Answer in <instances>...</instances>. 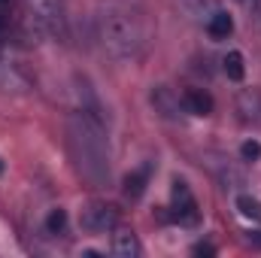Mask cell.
<instances>
[{"label":"cell","mask_w":261,"mask_h":258,"mask_svg":"<svg viewBox=\"0 0 261 258\" xmlns=\"http://www.w3.org/2000/svg\"><path fill=\"white\" fill-rule=\"evenodd\" d=\"M67 146L79 176L91 186L110 183V140H107V119L76 110L67 122Z\"/></svg>","instance_id":"cell-1"},{"label":"cell","mask_w":261,"mask_h":258,"mask_svg":"<svg viewBox=\"0 0 261 258\" xmlns=\"http://www.w3.org/2000/svg\"><path fill=\"white\" fill-rule=\"evenodd\" d=\"M149 37L152 34H149L146 15L130 3L113 0L97 12V40L119 61L143 58L149 49Z\"/></svg>","instance_id":"cell-2"},{"label":"cell","mask_w":261,"mask_h":258,"mask_svg":"<svg viewBox=\"0 0 261 258\" xmlns=\"http://www.w3.org/2000/svg\"><path fill=\"white\" fill-rule=\"evenodd\" d=\"M24 6L37 15V21L43 24V31L49 37H58V40H67L70 28H67V9L64 0H24Z\"/></svg>","instance_id":"cell-3"},{"label":"cell","mask_w":261,"mask_h":258,"mask_svg":"<svg viewBox=\"0 0 261 258\" xmlns=\"http://www.w3.org/2000/svg\"><path fill=\"white\" fill-rule=\"evenodd\" d=\"M82 228L85 231H94V234H103V231H116L119 222H122V213L116 203H107V200H91L82 207V216H79Z\"/></svg>","instance_id":"cell-4"},{"label":"cell","mask_w":261,"mask_h":258,"mask_svg":"<svg viewBox=\"0 0 261 258\" xmlns=\"http://www.w3.org/2000/svg\"><path fill=\"white\" fill-rule=\"evenodd\" d=\"M170 216H173V222H179V225H197V200H195V194H192V189H189L182 179L173 183Z\"/></svg>","instance_id":"cell-5"},{"label":"cell","mask_w":261,"mask_h":258,"mask_svg":"<svg viewBox=\"0 0 261 258\" xmlns=\"http://www.w3.org/2000/svg\"><path fill=\"white\" fill-rule=\"evenodd\" d=\"M182 113H189V116H210L213 113V94L210 91H203V88H189V91H182Z\"/></svg>","instance_id":"cell-6"},{"label":"cell","mask_w":261,"mask_h":258,"mask_svg":"<svg viewBox=\"0 0 261 258\" xmlns=\"http://www.w3.org/2000/svg\"><path fill=\"white\" fill-rule=\"evenodd\" d=\"M113 255H122V258H140L143 255V243L137 240V234L128 231V228H119L113 234Z\"/></svg>","instance_id":"cell-7"},{"label":"cell","mask_w":261,"mask_h":258,"mask_svg":"<svg viewBox=\"0 0 261 258\" xmlns=\"http://www.w3.org/2000/svg\"><path fill=\"white\" fill-rule=\"evenodd\" d=\"M28 88V79L18 73V67L6 58H0V91H24Z\"/></svg>","instance_id":"cell-8"},{"label":"cell","mask_w":261,"mask_h":258,"mask_svg":"<svg viewBox=\"0 0 261 258\" xmlns=\"http://www.w3.org/2000/svg\"><path fill=\"white\" fill-rule=\"evenodd\" d=\"M149 176H152V164H143V167L130 170L128 176H125V194H128L130 200H140L143 197L146 186H149Z\"/></svg>","instance_id":"cell-9"},{"label":"cell","mask_w":261,"mask_h":258,"mask_svg":"<svg viewBox=\"0 0 261 258\" xmlns=\"http://www.w3.org/2000/svg\"><path fill=\"white\" fill-rule=\"evenodd\" d=\"M234 31V18L228 12H213L210 21H206V34L213 40H228V34Z\"/></svg>","instance_id":"cell-10"},{"label":"cell","mask_w":261,"mask_h":258,"mask_svg":"<svg viewBox=\"0 0 261 258\" xmlns=\"http://www.w3.org/2000/svg\"><path fill=\"white\" fill-rule=\"evenodd\" d=\"M222 64H225L228 79H234V82H243V76H246V67H243V55H240V52H228Z\"/></svg>","instance_id":"cell-11"},{"label":"cell","mask_w":261,"mask_h":258,"mask_svg":"<svg viewBox=\"0 0 261 258\" xmlns=\"http://www.w3.org/2000/svg\"><path fill=\"white\" fill-rule=\"evenodd\" d=\"M64 228H67V213L58 207V210L49 213V219H46V231H49V234H64Z\"/></svg>","instance_id":"cell-12"},{"label":"cell","mask_w":261,"mask_h":258,"mask_svg":"<svg viewBox=\"0 0 261 258\" xmlns=\"http://www.w3.org/2000/svg\"><path fill=\"white\" fill-rule=\"evenodd\" d=\"M237 207H240L243 216H249V219H261V200H255V197L240 194V197H237Z\"/></svg>","instance_id":"cell-13"},{"label":"cell","mask_w":261,"mask_h":258,"mask_svg":"<svg viewBox=\"0 0 261 258\" xmlns=\"http://www.w3.org/2000/svg\"><path fill=\"white\" fill-rule=\"evenodd\" d=\"M240 155H243V161H258L261 158V143L258 140H246V143L240 146Z\"/></svg>","instance_id":"cell-14"},{"label":"cell","mask_w":261,"mask_h":258,"mask_svg":"<svg viewBox=\"0 0 261 258\" xmlns=\"http://www.w3.org/2000/svg\"><path fill=\"white\" fill-rule=\"evenodd\" d=\"M240 6H246L252 15H261V0H237Z\"/></svg>","instance_id":"cell-15"},{"label":"cell","mask_w":261,"mask_h":258,"mask_svg":"<svg viewBox=\"0 0 261 258\" xmlns=\"http://www.w3.org/2000/svg\"><path fill=\"white\" fill-rule=\"evenodd\" d=\"M213 252H216V249H213V246H206V243H197V246H195V255H213Z\"/></svg>","instance_id":"cell-16"},{"label":"cell","mask_w":261,"mask_h":258,"mask_svg":"<svg viewBox=\"0 0 261 258\" xmlns=\"http://www.w3.org/2000/svg\"><path fill=\"white\" fill-rule=\"evenodd\" d=\"M6 3H9V0H0V6H6Z\"/></svg>","instance_id":"cell-17"},{"label":"cell","mask_w":261,"mask_h":258,"mask_svg":"<svg viewBox=\"0 0 261 258\" xmlns=\"http://www.w3.org/2000/svg\"><path fill=\"white\" fill-rule=\"evenodd\" d=\"M0 173H3V164H0Z\"/></svg>","instance_id":"cell-18"}]
</instances>
